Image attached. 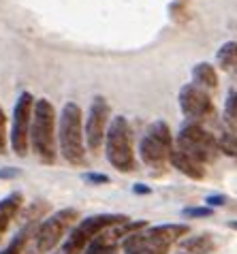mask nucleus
<instances>
[{"instance_id": "nucleus-1", "label": "nucleus", "mask_w": 237, "mask_h": 254, "mask_svg": "<svg viewBox=\"0 0 237 254\" xmlns=\"http://www.w3.org/2000/svg\"><path fill=\"white\" fill-rule=\"evenodd\" d=\"M30 152L43 165L58 158V116L50 98H37L30 124Z\"/></svg>"}, {"instance_id": "nucleus-2", "label": "nucleus", "mask_w": 237, "mask_h": 254, "mask_svg": "<svg viewBox=\"0 0 237 254\" xmlns=\"http://www.w3.org/2000/svg\"><path fill=\"white\" fill-rule=\"evenodd\" d=\"M58 154L68 165H86V139H83V111L77 103H64L58 116Z\"/></svg>"}, {"instance_id": "nucleus-3", "label": "nucleus", "mask_w": 237, "mask_h": 254, "mask_svg": "<svg viewBox=\"0 0 237 254\" xmlns=\"http://www.w3.org/2000/svg\"><path fill=\"white\" fill-rule=\"evenodd\" d=\"M103 147L109 165L120 173H132L137 169V158L132 152V128L124 116L111 118Z\"/></svg>"}, {"instance_id": "nucleus-4", "label": "nucleus", "mask_w": 237, "mask_h": 254, "mask_svg": "<svg viewBox=\"0 0 237 254\" xmlns=\"http://www.w3.org/2000/svg\"><path fill=\"white\" fill-rule=\"evenodd\" d=\"M79 220V211L75 207H64L54 211L52 216H47L43 222L37 224L34 229V235L30 239V248L34 254H47L52 252L56 246H58L64 235L71 231Z\"/></svg>"}, {"instance_id": "nucleus-5", "label": "nucleus", "mask_w": 237, "mask_h": 254, "mask_svg": "<svg viewBox=\"0 0 237 254\" xmlns=\"http://www.w3.org/2000/svg\"><path fill=\"white\" fill-rule=\"evenodd\" d=\"M130 220L128 216L124 214H94L79 220L75 227L68 231V237H64V244H62V254H81L86 250V246L92 242V239L103 233L105 229L114 227V224L126 222Z\"/></svg>"}, {"instance_id": "nucleus-6", "label": "nucleus", "mask_w": 237, "mask_h": 254, "mask_svg": "<svg viewBox=\"0 0 237 254\" xmlns=\"http://www.w3.org/2000/svg\"><path fill=\"white\" fill-rule=\"evenodd\" d=\"M34 98L30 92H19L17 101L13 105V116L9 126V147L19 158H26L30 152V124L34 111Z\"/></svg>"}, {"instance_id": "nucleus-7", "label": "nucleus", "mask_w": 237, "mask_h": 254, "mask_svg": "<svg viewBox=\"0 0 237 254\" xmlns=\"http://www.w3.org/2000/svg\"><path fill=\"white\" fill-rule=\"evenodd\" d=\"M173 135L169 124L163 120L150 124V128L145 130V135L139 141V156L152 169H163L169 162V154L173 150Z\"/></svg>"}, {"instance_id": "nucleus-8", "label": "nucleus", "mask_w": 237, "mask_h": 254, "mask_svg": "<svg viewBox=\"0 0 237 254\" xmlns=\"http://www.w3.org/2000/svg\"><path fill=\"white\" fill-rule=\"evenodd\" d=\"M176 147L182 150L184 154H188V156H192L194 160L207 165V162L216 160V154H218V139H216L210 130H205L201 124L188 122L178 132Z\"/></svg>"}, {"instance_id": "nucleus-9", "label": "nucleus", "mask_w": 237, "mask_h": 254, "mask_svg": "<svg viewBox=\"0 0 237 254\" xmlns=\"http://www.w3.org/2000/svg\"><path fill=\"white\" fill-rule=\"evenodd\" d=\"M111 122V107L105 96H94L88 107L86 122H83V139L90 152H99L105 145L107 128Z\"/></svg>"}, {"instance_id": "nucleus-10", "label": "nucleus", "mask_w": 237, "mask_h": 254, "mask_svg": "<svg viewBox=\"0 0 237 254\" xmlns=\"http://www.w3.org/2000/svg\"><path fill=\"white\" fill-rule=\"evenodd\" d=\"M178 103L188 122L201 124L203 120H210L212 116H216L212 96L207 94V90L199 88L197 83H186V86L179 88Z\"/></svg>"}, {"instance_id": "nucleus-11", "label": "nucleus", "mask_w": 237, "mask_h": 254, "mask_svg": "<svg viewBox=\"0 0 237 254\" xmlns=\"http://www.w3.org/2000/svg\"><path fill=\"white\" fill-rule=\"evenodd\" d=\"M24 205V194L15 190V192H9L6 196L0 199V242L4 239L6 231H9L11 222L19 216V209Z\"/></svg>"}, {"instance_id": "nucleus-12", "label": "nucleus", "mask_w": 237, "mask_h": 254, "mask_svg": "<svg viewBox=\"0 0 237 254\" xmlns=\"http://www.w3.org/2000/svg\"><path fill=\"white\" fill-rule=\"evenodd\" d=\"M169 162L173 169H178L182 175H186L188 180H203L205 178V165L199 160H194L192 156H188L182 150H178L173 145V150L169 154Z\"/></svg>"}, {"instance_id": "nucleus-13", "label": "nucleus", "mask_w": 237, "mask_h": 254, "mask_svg": "<svg viewBox=\"0 0 237 254\" xmlns=\"http://www.w3.org/2000/svg\"><path fill=\"white\" fill-rule=\"evenodd\" d=\"M188 231H190V227L188 224H156V227H148L145 229V233L152 237V239H156L158 244H163L169 248L171 244H176L179 242L184 235H188Z\"/></svg>"}, {"instance_id": "nucleus-14", "label": "nucleus", "mask_w": 237, "mask_h": 254, "mask_svg": "<svg viewBox=\"0 0 237 254\" xmlns=\"http://www.w3.org/2000/svg\"><path fill=\"white\" fill-rule=\"evenodd\" d=\"M34 229H37V220H32V218L28 216L26 224L17 231V235L0 250V254H24V250L28 248V244H30V239L34 235Z\"/></svg>"}, {"instance_id": "nucleus-15", "label": "nucleus", "mask_w": 237, "mask_h": 254, "mask_svg": "<svg viewBox=\"0 0 237 254\" xmlns=\"http://www.w3.org/2000/svg\"><path fill=\"white\" fill-rule=\"evenodd\" d=\"M192 83H197L203 90L218 88V70L210 62H199L192 66Z\"/></svg>"}, {"instance_id": "nucleus-16", "label": "nucleus", "mask_w": 237, "mask_h": 254, "mask_svg": "<svg viewBox=\"0 0 237 254\" xmlns=\"http://www.w3.org/2000/svg\"><path fill=\"white\" fill-rule=\"evenodd\" d=\"M216 64L225 73L237 75V41H227L216 52Z\"/></svg>"}, {"instance_id": "nucleus-17", "label": "nucleus", "mask_w": 237, "mask_h": 254, "mask_svg": "<svg viewBox=\"0 0 237 254\" xmlns=\"http://www.w3.org/2000/svg\"><path fill=\"white\" fill-rule=\"evenodd\" d=\"M216 248V242L212 235H194V237H186L179 242V250L182 254H210Z\"/></svg>"}, {"instance_id": "nucleus-18", "label": "nucleus", "mask_w": 237, "mask_h": 254, "mask_svg": "<svg viewBox=\"0 0 237 254\" xmlns=\"http://www.w3.org/2000/svg\"><path fill=\"white\" fill-rule=\"evenodd\" d=\"M218 152H222L225 156H231V158H237V135L231 130L222 132L218 137Z\"/></svg>"}, {"instance_id": "nucleus-19", "label": "nucleus", "mask_w": 237, "mask_h": 254, "mask_svg": "<svg viewBox=\"0 0 237 254\" xmlns=\"http://www.w3.org/2000/svg\"><path fill=\"white\" fill-rule=\"evenodd\" d=\"M225 120L229 126L237 128V92H229L225 103Z\"/></svg>"}, {"instance_id": "nucleus-20", "label": "nucleus", "mask_w": 237, "mask_h": 254, "mask_svg": "<svg viewBox=\"0 0 237 254\" xmlns=\"http://www.w3.org/2000/svg\"><path fill=\"white\" fill-rule=\"evenodd\" d=\"M9 150V120H6L4 109L0 107V156Z\"/></svg>"}, {"instance_id": "nucleus-21", "label": "nucleus", "mask_w": 237, "mask_h": 254, "mask_svg": "<svg viewBox=\"0 0 237 254\" xmlns=\"http://www.w3.org/2000/svg\"><path fill=\"white\" fill-rule=\"evenodd\" d=\"M214 214V209L212 207H207V205H203V207H186V209H182V216L184 218H210Z\"/></svg>"}, {"instance_id": "nucleus-22", "label": "nucleus", "mask_w": 237, "mask_h": 254, "mask_svg": "<svg viewBox=\"0 0 237 254\" xmlns=\"http://www.w3.org/2000/svg\"><path fill=\"white\" fill-rule=\"evenodd\" d=\"M83 182H88V184H109V175L105 173H86L83 175Z\"/></svg>"}, {"instance_id": "nucleus-23", "label": "nucleus", "mask_w": 237, "mask_h": 254, "mask_svg": "<svg viewBox=\"0 0 237 254\" xmlns=\"http://www.w3.org/2000/svg\"><path fill=\"white\" fill-rule=\"evenodd\" d=\"M225 203H227V196L225 194H212V196H207V199H205V205L212 207V209L225 205Z\"/></svg>"}, {"instance_id": "nucleus-24", "label": "nucleus", "mask_w": 237, "mask_h": 254, "mask_svg": "<svg viewBox=\"0 0 237 254\" xmlns=\"http://www.w3.org/2000/svg\"><path fill=\"white\" fill-rule=\"evenodd\" d=\"M19 171L17 169H13V167H4V169H0V180H13V178H17Z\"/></svg>"}, {"instance_id": "nucleus-25", "label": "nucleus", "mask_w": 237, "mask_h": 254, "mask_svg": "<svg viewBox=\"0 0 237 254\" xmlns=\"http://www.w3.org/2000/svg\"><path fill=\"white\" fill-rule=\"evenodd\" d=\"M132 192H135V194H150L152 190L145 184H135V186H132Z\"/></svg>"}, {"instance_id": "nucleus-26", "label": "nucleus", "mask_w": 237, "mask_h": 254, "mask_svg": "<svg viewBox=\"0 0 237 254\" xmlns=\"http://www.w3.org/2000/svg\"><path fill=\"white\" fill-rule=\"evenodd\" d=\"M229 227H231V229H235V231H237V222H229Z\"/></svg>"}, {"instance_id": "nucleus-27", "label": "nucleus", "mask_w": 237, "mask_h": 254, "mask_svg": "<svg viewBox=\"0 0 237 254\" xmlns=\"http://www.w3.org/2000/svg\"><path fill=\"white\" fill-rule=\"evenodd\" d=\"M56 254H62V252H56Z\"/></svg>"}, {"instance_id": "nucleus-28", "label": "nucleus", "mask_w": 237, "mask_h": 254, "mask_svg": "<svg viewBox=\"0 0 237 254\" xmlns=\"http://www.w3.org/2000/svg\"><path fill=\"white\" fill-rule=\"evenodd\" d=\"M111 254H116V252H111Z\"/></svg>"}]
</instances>
